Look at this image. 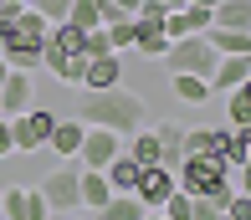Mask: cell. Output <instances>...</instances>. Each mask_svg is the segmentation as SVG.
I'll return each instance as SVG.
<instances>
[{
    "label": "cell",
    "mask_w": 251,
    "mask_h": 220,
    "mask_svg": "<svg viewBox=\"0 0 251 220\" xmlns=\"http://www.w3.org/2000/svg\"><path fill=\"white\" fill-rule=\"evenodd\" d=\"M205 41L215 46V56H251V31H226V26H210Z\"/></svg>",
    "instance_id": "cell-17"
},
{
    "label": "cell",
    "mask_w": 251,
    "mask_h": 220,
    "mask_svg": "<svg viewBox=\"0 0 251 220\" xmlns=\"http://www.w3.org/2000/svg\"><path fill=\"white\" fill-rule=\"evenodd\" d=\"M113 200V184L102 179V169H82V210H102Z\"/></svg>",
    "instance_id": "cell-19"
},
{
    "label": "cell",
    "mask_w": 251,
    "mask_h": 220,
    "mask_svg": "<svg viewBox=\"0 0 251 220\" xmlns=\"http://www.w3.org/2000/svg\"><path fill=\"white\" fill-rule=\"evenodd\" d=\"M210 26H226V31H251V0H221L210 10Z\"/></svg>",
    "instance_id": "cell-18"
},
{
    "label": "cell",
    "mask_w": 251,
    "mask_h": 220,
    "mask_svg": "<svg viewBox=\"0 0 251 220\" xmlns=\"http://www.w3.org/2000/svg\"><path fill=\"white\" fill-rule=\"evenodd\" d=\"M41 67H51L56 82H77V87H82V67H87L82 31L67 26V21H56V26L47 31V56H41Z\"/></svg>",
    "instance_id": "cell-3"
},
{
    "label": "cell",
    "mask_w": 251,
    "mask_h": 220,
    "mask_svg": "<svg viewBox=\"0 0 251 220\" xmlns=\"http://www.w3.org/2000/svg\"><path fill=\"white\" fill-rule=\"evenodd\" d=\"M159 215H164V220H190V215H195V195L175 190V195H169L164 205H159Z\"/></svg>",
    "instance_id": "cell-25"
},
{
    "label": "cell",
    "mask_w": 251,
    "mask_h": 220,
    "mask_svg": "<svg viewBox=\"0 0 251 220\" xmlns=\"http://www.w3.org/2000/svg\"><path fill=\"white\" fill-rule=\"evenodd\" d=\"M128 154L139 159L144 169H149V164H159V138H154V128H139V133H128Z\"/></svg>",
    "instance_id": "cell-24"
},
{
    "label": "cell",
    "mask_w": 251,
    "mask_h": 220,
    "mask_svg": "<svg viewBox=\"0 0 251 220\" xmlns=\"http://www.w3.org/2000/svg\"><path fill=\"white\" fill-rule=\"evenodd\" d=\"M16 154V138H10V118H0V159Z\"/></svg>",
    "instance_id": "cell-31"
},
{
    "label": "cell",
    "mask_w": 251,
    "mask_h": 220,
    "mask_svg": "<svg viewBox=\"0 0 251 220\" xmlns=\"http://www.w3.org/2000/svg\"><path fill=\"white\" fill-rule=\"evenodd\" d=\"M26 5L36 10L41 21H51V26H56V21H67V10H72V0H26Z\"/></svg>",
    "instance_id": "cell-26"
},
{
    "label": "cell",
    "mask_w": 251,
    "mask_h": 220,
    "mask_svg": "<svg viewBox=\"0 0 251 220\" xmlns=\"http://www.w3.org/2000/svg\"><path fill=\"white\" fill-rule=\"evenodd\" d=\"M144 220H164V215H159V210H149V215H144Z\"/></svg>",
    "instance_id": "cell-36"
},
{
    "label": "cell",
    "mask_w": 251,
    "mask_h": 220,
    "mask_svg": "<svg viewBox=\"0 0 251 220\" xmlns=\"http://www.w3.org/2000/svg\"><path fill=\"white\" fill-rule=\"evenodd\" d=\"M41 200L51 215H72L82 210V169H72V159H62V169H51L41 179Z\"/></svg>",
    "instance_id": "cell-4"
},
{
    "label": "cell",
    "mask_w": 251,
    "mask_h": 220,
    "mask_svg": "<svg viewBox=\"0 0 251 220\" xmlns=\"http://www.w3.org/2000/svg\"><path fill=\"white\" fill-rule=\"evenodd\" d=\"M77 118L87 128H113L118 138H128V133L149 128V102L139 92H128V87H108V92H87Z\"/></svg>",
    "instance_id": "cell-1"
},
{
    "label": "cell",
    "mask_w": 251,
    "mask_h": 220,
    "mask_svg": "<svg viewBox=\"0 0 251 220\" xmlns=\"http://www.w3.org/2000/svg\"><path fill=\"white\" fill-rule=\"evenodd\" d=\"M226 215H231V220H251V195L236 190V195H231V205H226Z\"/></svg>",
    "instance_id": "cell-29"
},
{
    "label": "cell",
    "mask_w": 251,
    "mask_h": 220,
    "mask_svg": "<svg viewBox=\"0 0 251 220\" xmlns=\"http://www.w3.org/2000/svg\"><path fill=\"white\" fill-rule=\"evenodd\" d=\"M175 179H179V190H185V195H195V200H215L221 210L231 205V195H236L231 169H226L215 154H190L185 164L175 169Z\"/></svg>",
    "instance_id": "cell-2"
},
{
    "label": "cell",
    "mask_w": 251,
    "mask_h": 220,
    "mask_svg": "<svg viewBox=\"0 0 251 220\" xmlns=\"http://www.w3.org/2000/svg\"><path fill=\"white\" fill-rule=\"evenodd\" d=\"M175 98L179 102H210V82H205V77H185V72H175Z\"/></svg>",
    "instance_id": "cell-23"
},
{
    "label": "cell",
    "mask_w": 251,
    "mask_h": 220,
    "mask_svg": "<svg viewBox=\"0 0 251 220\" xmlns=\"http://www.w3.org/2000/svg\"><path fill=\"white\" fill-rule=\"evenodd\" d=\"M246 87H251V77H246Z\"/></svg>",
    "instance_id": "cell-40"
},
{
    "label": "cell",
    "mask_w": 251,
    "mask_h": 220,
    "mask_svg": "<svg viewBox=\"0 0 251 220\" xmlns=\"http://www.w3.org/2000/svg\"><path fill=\"white\" fill-rule=\"evenodd\" d=\"M108 41H113V51H128V46H133V16L113 21V26H108Z\"/></svg>",
    "instance_id": "cell-28"
},
{
    "label": "cell",
    "mask_w": 251,
    "mask_h": 220,
    "mask_svg": "<svg viewBox=\"0 0 251 220\" xmlns=\"http://www.w3.org/2000/svg\"><path fill=\"white\" fill-rule=\"evenodd\" d=\"M175 190H179V179H175V169H164V164H149V169L139 174V184H133V195H139L149 210H159Z\"/></svg>",
    "instance_id": "cell-9"
},
{
    "label": "cell",
    "mask_w": 251,
    "mask_h": 220,
    "mask_svg": "<svg viewBox=\"0 0 251 220\" xmlns=\"http://www.w3.org/2000/svg\"><path fill=\"white\" fill-rule=\"evenodd\" d=\"M231 179H236V190H241V195H251V159H246L241 169H231Z\"/></svg>",
    "instance_id": "cell-32"
},
{
    "label": "cell",
    "mask_w": 251,
    "mask_h": 220,
    "mask_svg": "<svg viewBox=\"0 0 251 220\" xmlns=\"http://www.w3.org/2000/svg\"><path fill=\"white\" fill-rule=\"evenodd\" d=\"M154 138H159V164L164 169L185 164V123H154Z\"/></svg>",
    "instance_id": "cell-13"
},
{
    "label": "cell",
    "mask_w": 251,
    "mask_h": 220,
    "mask_svg": "<svg viewBox=\"0 0 251 220\" xmlns=\"http://www.w3.org/2000/svg\"><path fill=\"white\" fill-rule=\"evenodd\" d=\"M118 154H123V138L113 128H87L82 148H77V164H82V169H108Z\"/></svg>",
    "instance_id": "cell-7"
},
{
    "label": "cell",
    "mask_w": 251,
    "mask_h": 220,
    "mask_svg": "<svg viewBox=\"0 0 251 220\" xmlns=\"http://www.w3.org/2000/svg\"><path fill=\"white\" fill-rule=\"evenodd\" d=\"M98 215H102V220H144V215H149V205H144L139 195H113Z\"/></svg>",
    "instance_id": "cell-20"
},
{
    "label": "cell",
    "mask_w": 251,
    "mask_h": 220,
    "mask_svg": "<svg viewBox=\"0 0 251 220\" xmlns=\"http://www.w3.org/2000/svg\"><path fill=\"white\" fill-rule=\"evenodd\" d=\"M154 5H159V10L169 16V10H185V0H154Z\"/></svg>",
    "instance_id": "cell-34"
},
{
    "label": "cell",
    "mask_w": 251,
    "mask_h": 220,
    "mask_svg": "<svg viewBox=\"0 0 251 220\" xmlns=\"http://www.w3.org/2000/svg\"><path fill=\"white\" fill-rule=\"evenodd\" d=\"M0 5H5V0H0Z\"/></svg>",
    "instance_id": "cell-41"
},
{
    "label": "cell",
    "mask_w": 251,
    "mask_h": 220,
    "mask_svg": "<svg viewBox=\"0 0 251 220\" xmlns=\"http://www.w3.org/2000/svg\"><path fill=\"white\" fill-rule=\"evenodd\" d=\"M26 108H36L31 102V72H5V82H0V118H21Z\"/></svg>",
    "instance_id": "cell-11"
},
{
    "label": "cell",
    "mask_w": 251,
    "mask_h": 220,
    "mask_svg": "<svg viewBox=\"0 0 251 220\" xmlns=\"http://www.w3.org/2000/svg\"><path fill=\"white\" fill-rule=\"evenodd\" d=\"M82 87H87V92L123 87V62H118V51H108V56H87V67H82Z\"/></svg>",
    "instance_id": "cell-10"
},
{
    "label": "cell",
    "mask_w": 251,
    "mask_h": 220,
    "mask_svg": "<svg viewBox=\"0 0 251 220\" xmlns=\"http://www.w3.org/2000/svg\"><path fill=\"white\" fill-rule=\"evenodd\" d=\"M221 220H231V215H221Z\"/></svg>",
    "instance_id": "cell-39"
},
{
    "label": "cell",
    "mask_w": 251,
    "mask_h": 220,
    "mask_svg": "<svg viewBox=\"0 0 251 220\" xmlns=\"http://www.w3.org/2000/svg\"><path fill=\"white\" fill-rule=\"evenodd\" d=\"M67 26H77V31L102 26V0H72V10H67Z\"/></svg>",
    "instance_id": "cell-22"
},
{
    "label": "cell",
    "mask_w": 251,
    "mask_h": 220,
    "mask_svg": "<svg viewBox=\"0 0 251 220\" xmlns=\"http://www.w3.org/2000/svg\"><path fill=\"white\" fill-rule=\"evenodd\" d=\"M226 210H221V205H215V200H195V215H190V220H221Z\"/></svg>",
    "instance_id": "cell-30"
},
{
    "label": "cell",
    "mask_w": 251,
    "mask_h": 220,
    "mask_svg": "<svg viewBox=\"0 0 251 220\" xmlns=\"http://www.w3.org/2000/svg\"><path fill=\"white\" fill-rule=\"evenodd\" d=\"M164 62H169V72H185V77H205L210 82V72H215V46L205 41V36H185V41H169V51H164Z\"/></svg>",
    "instance_id": "cell-5"
},
{
    "label": "cell",
    "mask_w": 251,
    "mask_h": 220,
    "mask_svg": "<svg viewBox=\"0 0 251 220\" xmlns=\"http://www.w3.org/2000/svg\"><path fill=\"white\" fill-rule=\"evenodd\" d=\"M226 118H231V128H251V87H231L226 92Z\"/></svg>",
    "instance_id": "cell-21"
},
{
    "label": "cell",
    "mask_w": 251,
    "mask_h": 220,
    "mask_svg": "<svg viewBox=\"0 0 251 220\" xmlns=\"http://www.w3.org/2000/svg\"><path fill=\"white\" fill-rule=\"evenodd\" d=\"M5 72H10V62H5V56H0V82H5Z\"/></svg>",
    "instance_id": "cell-35"
},
{
    "label": "cell",
    "mask_w": 251,
    "mask_h": 220,
    "mask_svg": "<svg viewBox=\"0 0 251 220\" xmlns=\"http://www.w3.org/2000/svg\"><path fill=\"white\" fill-rule=\"evenodd\" d=\"M0 220H51V210L41 200V190L16 184V190H0Z\"/></svg>",
    "instance_id": "cell-8"
},
{
    "label": "cell",
    "mask_w": 251,
    "mask_h": 220,
    "mask_svg": "<svg viewBox=\"0 0 251 220\" xmlns=\"http://www.w3.org/2000/svg\"><path fill=\"white\" fill-rule=\"evenodd\" d=\"M210 154L221 159L226 169H241L246 159H251V148H246L241 128H210Z\"/></svg>",
    "instance_id": "cell-12"
},
{
    "label": "cell",
    "mask_w": 251,
    "mask_h": 220,
    "mask_svg": "<svg viewBox=\"0 0 251 220\" xmlns=\"http://www.w3.org/2000/svg\"><path fill=\"white\" fill-rule=\"evenodd\" d=\"M246 77H251V56H221L215 72H210V92H215V87L231 92V87H241Z\"/></svg>",
    "instance_id": "cell-16"
},
{
    "label": "cell",
    "mask_w": 251,
    "mask_h": 220,
    "mask_svg": "<svg viewBox=\"0 0 251 220\" xmlns=\"http://www.w3.org/2000/svg\"><path fill=\"white\" fill-rule=\"evenodd\" d=\"M82 138H87V123H82V118H56V128H51V138H47V148H56L62 159H77Z\"/></svg>",
    "instance_id": "cell-14"
},
{
    "label": "cell",
    "mask_w": 251,
    "mask_h": 220,
    "mask_svg": "<svg viewBox=\"0 0 251 220\" xmlns=\"http://www.w3.org/2000/svg\"><path fill=\"white\" fill-rule=\"evenodd\" d=\"M108 5H118V10H123V16H133V10H139V5H144V0H108Z\"/></svg>",
    "instance_id": "cell-33"
},
{
    "label": "cell",
    "mask_w": 251,
    "mask_h": 220,
    "mask_svg": "<svg viewBox=\"0 0 251 220\" xmlns=\"http://www.w3.org/2000/svg\"><path fill=\"white\" fill-rule=\"evenodd\" d=\"M51 128H56V113H51V108H26L21 118H10V138H16V154H36V148H47Z\"/></svg>",
    "instance_id": "cell-6"
},
{
    "label": "cell",
    "mask_w": 251,
    "mask_h": 220,
    "mask_svg": "<svg viewBox=\"0 0 251 220\" xmlns=\"http://www.w3.org/2000/svg\"><path fill=\"white\" fill-rule=\"evenodd\" d=\"M82 51H87V56H108V51H113V41H108V26H93V31H82Z\"/></svg>",
    "instance_id": "cell-27"
},
{
    "label": "cell",
    "mask_w": 251,
    "mask_h": 220,
    "mask_svg": "<svg viewBox=\"0 0 251 220\" xmlns=\"http://www.w3.org/2000/svg\"><path fill=\"white\" fill-rule=\"evenodd\" d=\"M241 138H246V148H251V128H241Z\"/></svg>",
    "instance_id": "cell-37"
},
{
    "label": "cell",
    "mask_w": 251,
    "mask_h": 220,
    "mask_svg": "<svg viewBox=\"0 0 251 220\" xmlns=\"http://www.w3.org/2000/svg\"><path fill=\"white\" fill-rule=\"evenodd\" d=\"M139 174H144V164H139V159L128 154V148H123V154L113 159L108 169H102V179L113 184V195H133V184H139Z\"/></svg>",
    "instance_id": "cell-15"
},
{
    "label": "cell",
    "mask_w": 251,
    "mask_h": 220,
    "mask_svg": "<svg viewBox=\"0 0 251 220\" xmlns=\"http://www.w3.org/2000/svg\"><path fill=\"white\" fill-rule=\"evenodd\" d=\"M16 5H26V0H16Z\"/></svg>",
    "instance_id": "cell-38"
}]
</instances>
